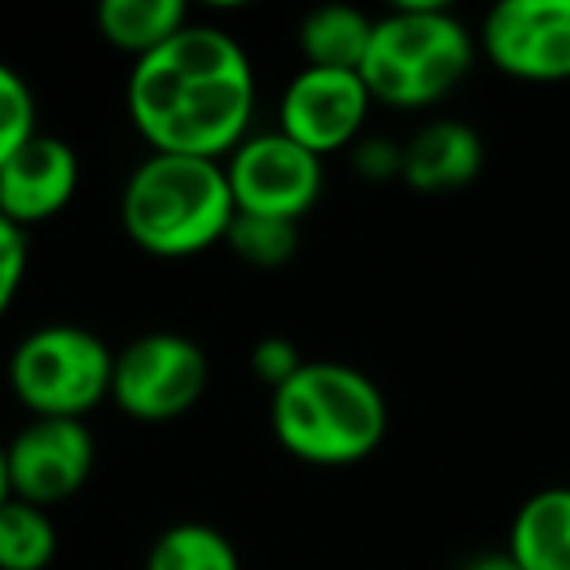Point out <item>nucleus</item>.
I'll return each instance as SVG.
<instances>
[{"instance_id": "1", "label": "nucleus", "mask_w": 570, "mask_h": 570, "mask_svg": "<svg viewBox=\"0 0 570 570\" xmlns=\"http://www.w3.org/2000/svg\"><path fill=\"white\" fill-rule=\"evenodd\" d=\"M258 82L243 43L215 24H188L129 67L126 110L153 153L227 160L250 137Z\"/></svg>"}, {"instance_id": "2", "label": "nucleus", "mask_w": 570, "mask_h": 570, "mask_svg": "<svg viewBox=\"0 0 570 570\" xmlns=\"http://www.w3.org/2000/svg\"><path fill=\"white\" fill-rule=\"evenodd\" d=\"M269 426L289 458L344 469L372 458L387 438V399L360 367L309 360L269 395Z\"/></svg>"}, {"instance_id": "3", "label": "nucleus", "mask_w": 570, "mask_h": 570, "mask_svg": "<svg viewBox=\"0 0 570 570\" xmlns=\"http://www.w3.org/2000/svg\"><path fill=\"white\" fill-rule=\"evenodd\" d=\"M235 219L223 160L149 153L121 188V227L153 258H196L223 243Z\"/></svg>"}, {"instance_id": "4", "label": "nucleus", "mask_w": 570, "mask_h": 570, "mask_svg": "<svg viewBox=\"0 0 570 570\" xmlns=\"http://www.w3.org/2000/svg\"><path fill=\"white\" fill-rule=\"evenodd\" d=\"M476 59V36L445 4L414 0L375 20L364 79L372 102L391 110H430L465 82Z\"/></svg>"}, {"instance_id": "5", "label": "nucleus", "mask_w": 570, "mask_h": 570, "mask_svg": "<svg viewBox=\"0 0 570 570\" xmlns=\"http://www.w3.org/2000/svg\"><path fill=\"white\" fill-rule=\"evenodd\" d=\"M110 344L82 325H40L9 356V387L32 419L87 422L110 399Z\"/></svg>"}, {"instance_id": "6", "label": "nucleus", "mask_w": 570, "mask_h": 570, "mask_svg": "<svg viewBox=\"0 0 570 570\" xmlns=\"http://www.w3.org/2000/svg\"><path fill=\"white\" fill-rule=\"evenodd\" d=\"M212 364L184 333H145L114 352L110 403L134 422L184 419L204 399Z\"/></svg>"}, {"instance_id": "7", "label": "nucleus", "mask_w": 570, "mask_h": 570, "mask_svg": "<svg viewBox=\"0 0 570 570\" xmlns=\"http://www.w3.org/2000/svg\"><path fill=\"white\" fill-rule=\"evenodd\" d=\"M227 184L235 212L302 223L325 191V160L305 145L289 141L282 129L250 134L227 160Z\"/></svg>"}, {"instance_id": "8", "label": "nucleus", "mask_w": 570, "mask_h": 570, "mask_svg": "<svg viewBox=\"0 0 570 570\" xmlns=\"http://www.w3.org/2000/svg\"><path fill=\"white\" fill-rule=\"evenodd\" d=\"M481 51L520 82L570 79V0H500L481 24Z\"/></svg>"}, {"instance_id": "9", "label": "nucleus", "mask_w": 570, "mask_h": 570, "mask_svg": "<svg viewBox=\"0 0 570 570\" xmlns=\"http://www.w3.org/2000/svg\"><path fill=\"white\" fill-rule=\"evenodd\" d=\"M95 434L87 422L71 419H28L4 442L12 497L36 508H56L79 497L95 473Z\"/></svg>"}, {"instance_id": "10", "label": "nucleus", "mask_w": 570, "mask_h": 570, "mask_svg": "<svg viewBox=\"0 0 570 570\" xmlns=\"http://www.w3.org/2000/svg\"><path fill=\"white\" fill-rule=\"evenodd\" d=\"M372 95H367L360 71H321V67H302L282 90L277 102V129L289 141L305 145L321 160L328 153L352 149L360 141L372 114Z\"/></svg>"}, {"instance_id": "11", "label": "nucleus", "mask_w": 570, "mask_h": 570, "mask_svg": "<svg viewBox=\"0 0 570 570\" xmlns=\"http://www.w3.org/2000/svg\"><path fill=\"white\" fill-rule=\"evenodd\" d=\"M79 191V153L63 137L36 134L0 168V215L32 230L67 212Z\"/></svg>"}, {"instance_id": "12", "label": "nucleus", "mask_w": 570, "mask_h": 570, "mask_svg": "<svg viewBox=\"0 0 570 570\" xmlns=\"http://www.w3.org/2000/svg\"><path fill=\"white\" fill-rule=\"evenodd\" d=\"M484 141L473 126L438 118L403 141V184L419 196H450L481 176Z\"/></svg>"}, {"instance_id": "13", "label": "nucleus", "mask_w": 570, "mask_h": 570, "mask_svg": "<svg viewBox=\"0 0 570 570\" xmlns=\"http://www.w3.org/2000/svg\"><path fill=\"white\" fill-rule=\"evenodd\" d=\"M508 554L523 570H570V489L531 492L512 515L508 531Z\"/></svg>"}, {"instance_id": "14", "label": "nucleus", "mask_w": 570, "mask_h": 570, "mask_svg": "<svg viewBox=\"0 0 570 570\" xmlns=\"http://www.w3.org/2000/svg\"><path fill=\"white\" fill-rule=\"evenodd\" d=\"M95 20L102 40L134 56V63L149 51L165 48L173 36H180L191 24L184 0H102Z\"/></svg>"}, {"instance_id": "15", "label": "nucleus", "mask_w": 570, "mask_h": 570, "mask_svg": "<svg viewBox=\"0 0 570 570\" xmlns=\"http://www.w3.org/2000/svg\"><path fill=\"white\" fill-rule=\"evenodd\" d=\"M372 28L375 20L367 12L352 9V4H325V9H313L297 24V51H302L305 67L360 71L367 43H372Z\"/></svg>"}, {"instance_id": "16", "label": "nucleus", "mask_w": 570, "mask_h": 570, "mask_svg": "<svg viewBox=\"0 0 570 570\" xmlns=\"http://www.w3.org/2000/svg\"><path fill=\"white\" fill-rule=\"evenodd\" d=\"M145 570H243V562H238L235 543L219 528L184 520L153 539Z\"/></svg>"}, {"instance_id": "17", "label": "nucleus", "mask_w": 570, "mask_h": 570, "mask_svg": "<svg viewBox=\"0 0 570 570\" xmlns=\"http://www.w3.org/2000/svg\"><path fill=\"white\" fill-rule=\"evenodd\" d=\"M59 551V531L48 508L12 497L0 504V570H48Z\"/></svg>"}, {"instance_id": "18", "label": "nucleus", "mask_w": 570, "mask_h": 570, "mask_svg": "<svg viewBox=\"0 0 570 570\" xmlns=\"http://www.w3.org/2000/svg\"><path fill=\"white\" fill-rule=\"evenodd\" d=\"M223 243L235 250L238 262L254 269H277L297 254V243H302V227L289 219H269V215H243L235 212L230 219V230Z\"/></svg>"}, {"instance_id": "19", "label": "nucleus", "mask_w": 570, "mask_h": 570, "mask_svg": "<svg viewBox=\"0 0 570 570\" xmlns=\"http://www.w3.org/2000/svg\"><path fill=\"white\" fill-rule=\"evenodd\" d=\"M36 134H40V126H36L32 87L17 67L0 59V168Z\"/></svg>"}, {"instance_id": "20", "label": "nucleus", "mask_w": 570, "mask_h": 570, "mask_svg": "<svg viewBox=\"0 0 570 570\" xmlns=\"http://www.w3.org/2000/svg\"><path fill=\"white\" fill-rule=\"evenodd\" d=\"M305 364H309V360L297 352L294 341H285V336H266V341H258L250 352V372L258 375V383H266L269 395L294 380Z\"/></svg>"}, {"instance_id": "21", "label": "nucleus", "mask_w": 570, "mask_h": 570, "mask_svg": "<svg viewBox=\"0 0 570 570\" xmlns=\"http://www.w3.org/2000/svg\"><path fill=\"white\" fill-rule=\"evenodd\" d=\"M28 277V230L0 215V321L20 297V285Z\"/></svg>"}, {"instance_id": "22", "label": "nucleus", "mask_w": 570, "mask_h": 570, "mask_svg": "<svg viewBox=\"0 0 570 570\" xmlns=\"http://www.w3.org/2000/svg\"><path fill=\"white\" fill-rule=\"evenodd\" d=\"M352 165L364 180H403V145L387 141V137H364L352 149Z\"/></svg>"}, {"instance_id": "23", "label": "nucleus", "mask_w": 570, "mask_h": 570, "mask_svg": "<svg viewBox=\"0 0 570 570\" xmlns=\"http://www.w3.org/2000/svg\"><path fill=\"white\" fill-rule=\"evenodd\" d=\"M461 570H523V567L508 551H484V554H473Z\"/></svg>"}, {"instance_id": "24", "label": "nucleus", "mask_w": 570, "mask_h": 570, "mask_svg": "<svg viewBox=\"0 0 570 570\" xmlns=\"http://www.w3.org/2000/svg\"><path fill=\"white\" fill-rule=\"evenodd\" d=\"M12 500V484H9V461H4V442H0V504Z\"/></svg>"}]
</instances>
